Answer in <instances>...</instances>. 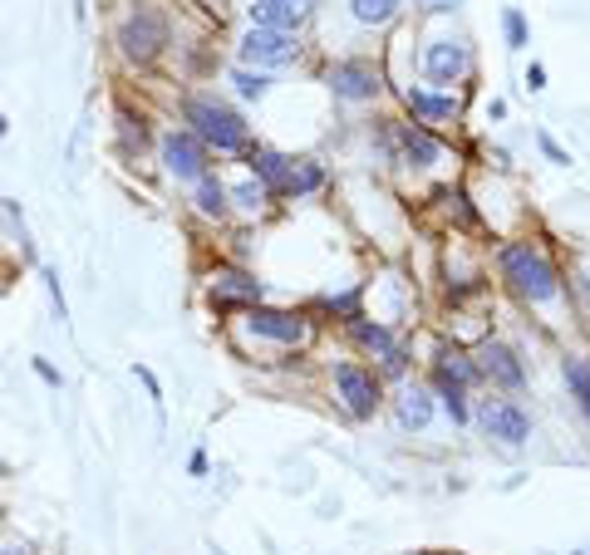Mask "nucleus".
<instances>
[{"label": "nucleus", "mask_w": 590, "mask_h": 555, "mask_svg": "<svg viewBox=\"0 0 590 555\" xmlns=\"http://www.w3.org/2000/svg\"><path fill=\"white\" fill-rule=\"evenodd\" d=\"M497 266H502V280H507L527 305H546V300L561 295V276H556V266H551L546 251L531 246V241H507V246L497 251Z\"/></svg>", "instance_id": "obj_1"}, {"label": "nucleus", "mask_w": 590, "mask_h": 555, "mask_svg": "<svg viewBox=\"0 0 590 555\" xmlns=\"http://www.w3.org/2000/svg\"><path fill=\"white\" fill-rule=\"evenodd\" d=\"M182 113H187L192 133L202 138V148H217V153H241V148L251 143L246 118H241L236 109H227L222 99H212V94L187 99V104H182Z\"/></svg>", "instance_id": "obj_2"}, {"label": "nucleus", "mask_w": 590, "mask_h": 555, "mask_svg": "<svg viewBox=\"0 0 590 555\" xmlns=\"http://www.w3.org/2000/svg\"><path fill=\"white\" fill-rule=\"evenodd\" d=\"M168 40H173V30H168V15L158 5H133L118 20V50H123V59H133V64L158 59L168 50Z\"/></svg>", "instance_id": "obj_3"}, {"label": "nucleus", "mask_w": 590, "mask_h": 555, "mask_svg": "<svg viewBox=\"0 0 590 555\" xmlns=\"http://www.w3.org/2000/svg\"><path fill=\"white\" fill-rule=\"evenodd\" d=\"M477 423H482L487 438H497V443H507V447H517L531 438V413L522 403H512V398H487V403L477 408Z\"/></svg>", "instance_id": "obj_4"}, {"label": "nucleus", "mask_w": 590, "mask_h": 555, "mask_svg": "<svg viewBox=\"0 0 590 555\" xmlns=\"http://www.w3.org/2000/svg\"><path fill=\"white\" fill-rule=\"evenodd\" d=\"M335 389H340V403L350 408V418H359V423L379 413V374L374 369L335 364Z\"/></svg>", "instance_id": "obj_5"}, {"label": "nucleus", "mask_w": 590, "mask_h": 555, "mask_svg": "<svg viewBox=\"0 0 590 555\" xmlns=\"http://www.w3.org/2000/svg\"><path fill=\"white\" fill-rule=\"evenodd\" d=\"M163 163L173 172L177 182H202L207 177V148H202V138L187 128V133H168L163 138Z\"/></svg>", "instance_id": "obj_6"}, {"label": "nucleus", "mask_w": 590, "mask_h": 555, "mask_svg": "<svg viewBox=\"0 0 590 555\" xmlns=\"http://www.w3.org/2000/svg\"><path fill=\"white\" fill-rule=\"evenodd\" d=\"M330 89L335 99H350V104H369L379 94V69L369 59H340L330 69Z\"/></svg>", "instance_id": "obj_7"}, {"label": "nucleus", "mask_w": 590, "mask_h": 555, "mask_svg": "<svg viewBox=\"0 0 590 555\" xmlns=\"http://www.w3.org/2000/svg\"><path fill=\"white\" fill-rule=\"evenodd\" d=\"M497 389H507V393H522L527 389V369H522V359H517V349L512 344H502V339H487L482 344V364H477Z\"/></svg>", "instance_id": "obj_8"}, {"label": "nucleus", "mask_w": 590, "mask_h": 555, "mask_svg": "<svg viewBox=\"0 0 590 555\" xmlns=\"http://www.w3.org/2000/svg\"><path fill=\"white\" fill-rule=\"evenodd\" d=\"M295 55H300V40L291 30H256L251 25V35L241 40V59L246 64H291Z\"/></svg>", "instance_id": "obj_9"}, {"label": "nucleus", "mask_w": 590, "mask_h": 555, "mask_svg": "<svg viewBox=\"0 0 590 555\" xmlns=\"http://www.w3.org/2000/svg\"><path fill=\"white\" fill-rule=\"evenodd\" d=\"M246 330L261 334V339H276V344H300V339L310 334V325H305L300 315H291V310H266V305H251V310H246Z\"/></svg>", "instance_id": "obj_10"}, {"label": "nucleus", "mask_w": 590, "mask_h": 555, "mask_svg": "<svg viewBox=\"0 0 590 555\" xmlns=\"http://www.w3.org/2000/svg\"><path fill=\"white\" fill-rule=\"evenodd\" d=\"M468 45L463 40H433L428 50H423V74L433 79V84H458L463 74H468Z\"/></svg>", "instance_id": "obj_11"}, {"label": "nucleus", "mask_w": 590, "mask_h": 555, "mask_svg": "<svg viewBox=\"0 0 590 555\" xmlns=\"http://www.w3.org/2000/svg\"><path fill=\"white\" fill-rule=\"evenodd\" d=\"M394 413H399V428L423 433V428L433 423V393L418 389V384H404V389H399V398H394Z\"/></svg>", "instance_id": "obj_12"}, {"label": "nucleus", "mask_w": 590, "mask_h": 555, "mask_svg": "<svg viewBox=\"0 0 590 555\" xmlns=\"http://www.w3.org/2000/svg\"><path fill=\"white\" fill-rule=\"evenodd\" d=\"M477 374H482V369L472 364L468 354H458V349H443L438 364H433V384H438V389H463L468 393L472 384H477Z\"/></svg>", "instance_id": "obj_13"}, {"label": "nucleus", "mask_w": 590, "mask_h": 555, "mask_svg": "<svg viewBox=\"0 0 590 555\" xmlns=\"http://www.w3.org/2000/svg\"><path fill=\"white\" fill-rule=\"evenodd\" d=\"M251 177H256L266 192L286 197V187H291V158H281V153H271V148H256V153H251Z\"/></svg>", "instance_id": "obj_14"}, {"label": "nucleus", "mask_w": 590, "mask_h": 555, "mask_svg": "<svg viewBox=\"0 0 590 555\" xmlns=\"http://www.w3.org/2000/svg\"><path fill=\"white\" fill-rule=\"evenodd\" d=\"M404 104L413 109V118L428 128V123H448V118H458V99L453 94H423V89H404Z\"/></svg>", "instance_id": "obj_15"}, {"label": "nucleus", "mask_w": 590, "mask_h": 555, "mask_svg": "<svg viewBox=\"0 0 590 555\" xmlns=\"http://www.w3.org/2000/svg\"><path fill=\"white\" fill-rule=\"evenodd\" d=\"M399 148H404V158H409L413 167H433L438 163V138L423 128V123H399Z\"/></svg>", "instance_id": "obj_16"}, {"label": "nucleus", "mask_w": 590, "mask_h": 555, "mask_svg": "<svg viewBox=\"0 0 590 555\" xmlns=\"http://www.w3.org/2000/svg\"><path fill=\"white\" fill-rule=\"evenodd\" d=\"M350 330H354V339H359V344H364V349H369V354L379 359V364H384V359H389V354L399 349V344H394V334L384 330V325H374V320H364V315H354Z\"/></svg>", "instance_id": "obj_17"}, {"label": "nucleus", "mask_w": 590, "mask_h": 555, "mask_svg": "<svg viewBox=\"0 0 590 555\" xmlns=\"http://www.w3.org/2000/svg\"><path fill=\"white\" fill-rule=\"evenodd\" d=\"M227 295H236V300H261V280L241 276V271H217L212 276V300H227Z\"/></svg>", "instance_id": "obj_18"}, {"label": "nucleus", "mask_w": 590, "mask_h": 555, "mask_svg": "<svg viewBox=\"0 0 590 555\" xmlns=\"http://www.w3.org/2000/svg\"><path fill=\"white\" fill-rule=\"evenodd\" d=\"M197 207H202V217H227V207H232V197H227V187L207 172L202 182H197Z\"/></svg>", "instance_id": "obj_19"}, {"label": "nucleus", "mask_w": 590, "mask_h": 555, "mask_svg": "<svg viewBox=\"0 0 590 555\" xmlns=\"http://www.w3.org/2000/svg\"><path fill=\"white\" fill-rule=\"evenodd\" d=\"M404 0H350V15L359 25H389Z\"/></svg>", "instance_id": "obj_20"}, {"label": "nucleus", "mask_w": 590, "mask_h": 555, "mask_svg": "<svg viewBox=\"0 0 590 555\" xmlns=\"http://www.w3.org/2000/svg\"><path fill=\"white\" fill-rule=\"evenodd\" d=\"M320 187H325V167L291 163V187H286V197H310V192H320Z\"/></svg>", "instance_id": "obj_21"}, {"label": "nucleus", "mask_w": 590, "mask_h": 555, "mask_svg": "<svg viewBox=\"0 0 590 555\" xmlns=\"http://www.w3.org/2000/svg\"><path fill=\"white\" fill-rule=\"evenodd\" d=\"M251 25H256V30H291L295 20L286 15L281 0H256V5H251Z\"/></svg>", "instance_id": "obj_22"}, {"label": "nucleus", "mask_w": 590, "mask_h": 555, "mask_svg": "<svg viewBox=\"0 0 590 555\" xmlns=\"http://www.w3.org/2000/svg\"><path fill=\"white\" fill-rule=\"evenodd\" d=\"M566 384H571V393H576L581 413L590 418V364L586 359H566Z\"/></svg>", "instance_id": "obj_23"}, {"label": "nucleus", "mask_w": 590, "mask_h": 555, "mask_svg": "<svg viewBox=\"0 0 590 555\" xmlns=\"http://www.w3.org/2000/svg\"><path fill=\"white\" fill-rule=\"evenodd\" d=\"M227 197H232V202H236V207H241V212H261L271 192H266V187H261L256 177H246V182H236V187H232V192H227Z\"/></svg>", "instance_id": "obj_24"}, {"label": "nucleus", "mask_w": 590, "mask_h": 555, "mask_svg": "<svg viewBox=\"0 0 590 555\" xmlns=\"http://www.w3.org/2000/svg\"><path fill=\"white\" fill-rule=\"evenodd\" d=\"M502 30H507V45H512V50H527V45H531L527 15H522L517 5H507V10H502Z\"/></svg>", "instance_id": "obj_25"}, {"label": "nucleus", "mask_w": 590, "mask_h": 555, "mask_svg": "<svg viewBox=\"0 0 590 555\" xmlns=\"http://www.w3.org/2000/svg\"><path fill=\"white\" fill-rule=\"evenodd\" d=\"M236 94H241V99H251V104H256V99H266V89H271V79H266V74H251V69H236Z\"/></svg>", "instance_id": "obj_26"}, {"label": "nucleus", "mask_w": 590, "mask_h": 555, "mask_svg": "<svg viewBox=\"0 0 590 555\" xmlns=\"http://www.w3.org/2000/svg\"><path fill=\"white\" fill-rule=\"evenodd\" d=\"M438 398H443V408H448V418H453L458 428L472 418V413H468V393H463V389H438Z\"/></svg>", "instance_id": "obj_27"}, {"label": "nucleus", "mask_w": 590, "mask_h": 555, "mask_svg": "<svg viewBox=\"0 0 590 555\" xmlns=\"http://www.w3.org/2000/svg\"><path fill=\"white\" fill-rule=\"evenodd\" d=\"M118 118H123V143H128V153H133V148L143 153V143H148V128H143V118L133 123V113H128V109H118Z\"/></svg>", "instance_id": "obj_28"}, {"label": "nucleus", "mask_w": 590, "mask_h": 555, "mask_svg": "<svg viewBox=\"0 0 590 555\" xmlns=\"http://www.w3.org/2000/svg\"><path fill=\"white\" fill-rule=\"evenodd\" d=\"M45 290H50V305H55V320L64 325V320H69V305H64V290H59V271H55V266H45Z\"/></svg>", "instance_id": "obj_29"}, {"label": "nucleus", "mask_w": 590, "mask_h": 555, "mask_svg": "<svg viewBox=\"0 0 590 555\" xmlns=\"http://www.w3.org/2000/svg\"><path fill=\"white\" fill-rule=\"evenodd\" d=\"M133 379L148 389V398H153V408H163V384L153 379V369H143V364H133Z\"/></svg>", "instance_id": "obj_30"}, {"label": "nucleus", "mask_w": 590, "mask_h": 555, "mask_svg": "<svg viewBox=\"0 0 590 555\" xmlns=\"http://www.w3.org/2000/svg\"><path fill=\"white\" fill-rule=\"evenodd\" d=\"M536 143H541V153H546V158H551V163L571 167V153H566V148H561V143H556V138H551V133H536Z\"/></svg>", "instance_id": "obj_31"}, {"label": "nucleus", "mask_w": 590, "mask_h": 555, "mask_svg": "<svg viewBox=\"0 0 590 555\" xmlns=\"http://www.w3.org/2000/svg\"><path fill=\"white\" fill-rule=\"evenodd\" d=\"M404 369H409V354H404V349H394V354L384 359V374H389V379H399Z\"/></svg>", "instance_id": "obj_32"}, {"label": "nucleus", "mask_w": 590, "mask_h": 555, "mask_svg": "<svg viewBox=\"0 0 590 555\" xmlns=\"http://www.w3.org/2000/svg\"><path fill=\"white\" fill-rule=\"evenodd\" d=\"M418 10H428V15H448V10H458L463 0H413Z\"/></svg>", "instance_id": "obj_33"}, {"label": "nucleus", "mask_w": 590, "mask_h": 555, "mask_svg": "<svg viewBox=\"0 0 590 555\" xmlns=\"http://www.w3.org/2000/svg\"><path fill=\"white\" fill-rule=\"evenodd\" d=\"M35 374H40V379H45L50 389H59V384H64V379H59V369L50 364V359H35Z\"/></svg>", "instance_id": "obj_34"}, {"label": "nucleus", "mask_w": 590, "mask_h": 555, "mask_svg": "<svg viewBox=\"0 0 590 555\" xmlns=\"http://www.w3.org/2000/svg\"><path fill=\"white\" fill-rule=\"evenodd\" d=\"M281 5H286V15H291L295 25H300V20L310 15V0H281Z\"/></svg>", "instance_id": "obj_35"}, {"label": "nucleus", "mask_w": 590, "mask_h": 555, "mask_svg": "<svg viewBox=\"0 0 590 555\" xmlns=\"http://www.w3.org/2000/svg\"><path fill=\"white\" fill-rule=\"evenodd\" d=\"M527 89H531V94H536V89H546V69H541V64H531V69H527Z\"/></svg>", "instance_id": "obj_36"}, {"label": "nucleus", "mask_w": 590, "mask_h": 555, "mask_svg": "<svg viewBox=\"0 0 590 555\" xmlns=\"http://www.w3.org/2000/svg\"><path fill=\"white\" fill-rule=\"evenodd\" d=\"M187 467H192V477H207V452H192V462H187Z\"/></svg>", "instance_id": "obj_37"}, {"label": "nucleus", "mask_w": 590, "mask_h": 555, "mask_svg": "<svg viewBox=\"0 0 590 555\" xmlns=\"http://www.w3.org/2000/svg\"><path fill=\"white\" fill-rule=\"evenodd\" d=\"M581 295H586V305H590V266L581 271Z\"/></svg>", "instance_id": "obj_38"}, {"label": "nucleus", "mask_w": 590, "mask_h": 555, "mask_svg": "<svg viewBox=\"0 0 590 555\" xmlns=\"http://www.w3.org/2000/svg\"><path fill=\"white\" fill-rule=\"evenodd\" d=\"M5 128H10V123H5V113H0V138H5Z\"/></svg>", "instance_id": "obj_39"}, {"label": "nucleus", "mask_w": 590, "mask_h": 555, "mask_svg": "<svg viewBox=\"0 0 590 555\" xmlns=\"http://www.w3.org/2000/svg\"><path fill=\"white\" fill-rule=\"evenodd\" d=\"M0 555H25V551H20V546H15V551H0Z\"/></svg>", "instance_id": "obj_40"}, {"label": "nucleus", "mask_w": 590, "mask_h": 555, "mask_svg": "<svg viewBox=\"0 0 590 555\" xmlns=\"http://www.w3.org/2000/svg\"><path fill=\"white\" fill-rule=\"evenodd\" d=\"M571 555H590V551H571Z\"/></svg>", "instance_id": "obj_41"}]
</instances>
